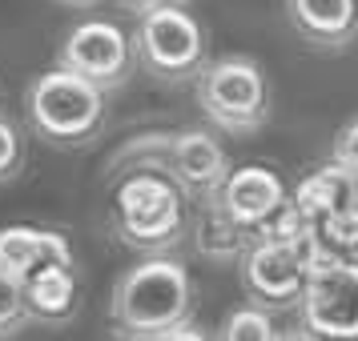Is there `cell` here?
<instances>
[{
    "label": "cell",
    "mask_w": 358,
    "mask_h": 341,
    "mask_svg": "<svg viewBox=\"0 0 358 341\" xmlns=\"http://www.w3.org/2000/svg\"><path fill=\"white\" fill-rule=\"evenodd\" d=\"M109 321L117 338L201 341V329L194 325V281L185 265L169 253H145V261L129 265L113 285Z\"/></svg>",
    "instance_id": "cell-1"
},
{
    "label": "cell",
    "mask_w": 358,
    "mask_h": 341,
    "mask_svg": "<svg viewBox=\"0 0 358 341\" xmlns=\"http://www.w3.org/2000/svg\"><path fill=\"white\" fill-rule=\"evenodd\" d=\"M109 225L117 241L133 253H169L173 245L185 241L189 229L185 193L162 165L137 161L129 177L117 185Z\"/></svg>",
    "instance_id": "cell-2"
},
{
    "label": "cell",
    "mask_w": 358,
    "mask_h": 341,
    "mask_svg": "<svg viewBox=\"0 0 358 341\" xmlns=\"http://www.w3.org/2000/svg\"><path fill=\"white\" fill-rule=\"evenodd\" d=\"M109 93L69 68L41 73L24 93V113L33 132L52 149L93 145L109 121Z\"/></svg>",
    "instance_id": "cell-3"
},
{
    "label": "cell",
    "mask_w": 358,
    "mask_h": 341,
    "mask_svg": "<svg viewBox=\"0 0 358 341\" xmlns=\"http://www.w3.org/2000/svg\"><path fill=\"white\" fill-rule=\"evenodd\" d=\"M133 40V61L141 73H149L162 84H185L210 61L206 29L194 13H185L173 0H162L157 8H149L137 17V29L129 33Z\"/></svg>",
    "instance_id": "cell-4"
},
{
    "label": "cell",
    "mask_w": 358,
    "mask_h": 341,
    "mask_svg": "<svg viewBox=\"0 0 358 341\" xmlns=\"http://www.w3.org/2000/svg\"><path fill=\"white\" fill-rule=\"evenodd\" d=\"M197 81V105L213 129L229 137H254L270 121V84L254 56L206 61Z\"/></svg>",
    "instance_id": "cell-5"
},
{
    "label": "cell",
    "mask_w": 358,
    "mask_h": 341,
    "mask_svg": "<svg viewBox=\"0 0 358 341\" xmlns=\"http://www.w3.org/2000/svg\"><path fill=\"white\" fill-rule=\"evenodd\" d=\"M298 321L306 338H358V261L322 253L310 265L298 293Z\"/></svg>",
    "instance_id": "cell-6"
},
{
    "label": "cell",
    "mask_w": 358,
    "mask_h": 341,
    "mask_svg": "<svg viewBox=\"0 0 358 341\" xmlns=\"http://www.w3.org/2000/svg\"><path fill=\"white\" fill-rule=\"evenodd\" d=\"M57 68H69L85 77L89 84H97L105 93L113 89H125L129 77L137 73V61H133V40L129 33L113 24V20H81L73 24L57 49Z\"/></svg>",
    "instance_id": "cell-7"
},
{
    "label": "cell",
    "mask_w": 358,
    "mask_h": 341,
    "mask_svg": "<svg viewBox=\"0 0 358 341\" xmlns=\"http://www.w3.org/2000/svg\"><path fill=\"white\" fill-rule=\"evenodd\" d=\"M213 201L254 241V237H266L270 225L278 221V213L290 205V189L270 165H242V169L226 173V181L213 189Z\"/></svg>",
    "instance_id": "cell-8"
},
{
    "label": "cell",
    "mask_w": 358,
    "mask_h": 341,
    "mask_svg": "<svg viewBox=\"0 0 358 341\" xmlns=\"http://www.w3.org/2000/svg\"><path fill=\"white\" fill-rule=\"evenodd\" d=\"M245 297L262 309H290L306 281V265L294 257V249L282 237H254L238 257Z\"/></svg>",
    "instance_id": "cell-9"
},
{
    "label": "cell",
    "mask_w": 358,
    "mask_h": 341,
    "mask_svg": "<svg viewBox=\"0 0 358 341\" xmlns=\"http://www.w3.org/2000/svg\"><path fill=\"white\" fill-rule=\"evenodd\" d=\"M153 161L162 165L169 177L181 185L185 197H213V189L226 181L229 157L222 141L206 129H181L173 137H157V153Z\"/></svg>",
    "instance_id": "cell-10"
},
{
    "label": "cell",
    "mask_w": 358,
    "mask_h": 341,
    "mask_svg": "<svg viewBox=\"0 0 358 341\" xmlns=\"http://www.w3.org/2000/svg\"><path fill=\"white\" fill-rule=\"evenodd\" d=\"M286 20L310 49L342 52L358 36V0H286Z\"/></svg>",
    "instance_id": "cell-11"
},
{
    "label": "cell",
    "mask_w": 358,
    "mask_h": 341,
    "mask_svg": "<svg viewBox=\"0 0 358 341\" xmlns=\"http://www.w3.org/2000/svg\"><path fill=\"white\" fill-rule=\"evenodd\" d=\"M41 265H73V245L36 225H4L0 229V269L29 277Z\"/></svg>",
    "instance_id": "cell-12"
},
{
    "label": "cell",
    "mask_w": 358,
    "mask_h": 341,
    "mask_svg": "<svg viewBox=\"0 0 358 341\" xmlns=\"http://www.w3.org/2000/svg\"><path fill=\"white\" fill-rule=\"evenodd\" d=\"M24 309L29 321L41 325H69L77 317V277L73 265H41L24 277Z\"/></svg>",
    "instance_id": "cell-13"
},
{
    "label": "cell",
    "mask_w": 358,
    "mask_h": 341,
    "mask_svg": "<svg viewBox=\"0 0 358 341\" xmlns=\"http://www.w3.org/2000/svg\"><path fill=\"white\" fill-rule=\"evenodd\" d=\"M185 233L194 237V249L210 265H238V257H242L245 245H250V233L234 217H226L213 197H201L197 201V213H194V221H189Z\"/></svg>",
    "instance_id": "cell-14"
},
{
    "label": "cell",
    "mask_w": 358,
    "mask_h": 341,
    "mask_svg": "<svg viewBox=\"0 0 358 341\" xmlns=\"http://www.w3.org/2000/svg\"><path fill=\"white\" fill-rule=\"evenodd\" d=\"M290 205L310 221H322L326 213L358 205V181L350 173H342L334 161H326L318 173H310L298 189L290 193Z\"/></svg>",
    "instance_id": "cell-15"
},
{
    "label": "cell",
    "mask_w": 358,
    "mask_h": 341,
    "mask_svg": "<svg viewBox=\"0 0 358 341\" xmlns=\"http://www.w3.org/2000/svg\"><path fill=\"white\" fill-rule=\"evenodd\" d=\"M314 229H318V241H322L326 253L358 261V205L326 213L322 221H314Z\"/></svg>",
    "instance_id": "cell-16"
},
{
    "label": "cell",
    "mask_w": 358,
    "mask_h": 341,
    "mask_svg": "<svg viewBox=\"0 0 358 341\" xmlns=\"http://www.w3.org/2000/svg\"><path fill=\"white\" fill-rule=\"evenodd\" d=\"M217 338H226V341H270V338H278V329H274L270 309H262V305L250 301V305L226 313V321H222V329H217Z\"/></svg>",
    "instance_id": "cell-17"
},
{
    "label": "cell",
    "mask_w": 358,
    "mask_h": 341,
    "mask_svg": "<svg viewBox=\"0 0 358 341\" xmlns=\"http://www.w3.org/2000/svg\"><path fill=\"white\" fill-rule=\"evenodd\" d=\"M29 325V309H24V277L0 269V338H17Z\"/></svg>",
    "instance_id": "cell-18"
},
{
    "label": "cell",
    "mask_w": 358,
    "mask_h": 341,
    "mask_svg": "<svg viewBox=\"0 0 358 341\" xmlns=\"http://www.w3.org/2000/svg\"><path fill=\"white\" fill-rule=\"evenodd\" d=\"M20 165H24V141H20V129L8 121V116H0V185L17 177Z\"/></svg>",
    "instance_id": "cell-19"
},
{
    "label": "cell",
    "mask_w": 358,
    "mask_h": 341,
    "mask_svg": "<svg viewBox=\"0 0 358 341\" xmlns=\"http://www.w3.org/2000/svg\"><path fill=\"white\" fill-rule=\"evenodd\" d=\"M330 161L338 165L342 173H350L358 181V116L355 121H346L334 137V145H330Z\"/></svg>",
    "instance_id": "cell-20"
},
{
    "label": "cell",
    "mask_w": 358,
    "mask_h": 341,
    "mask_svg": "<svg viewBox=\"0 0 358 341\" xmlns=\"http://www.w3.org/2000/svg\"><path fill=\"white\" fill-rule=\"evenodd\" d=\"M113 4L125 13V17H141V13H149V8H157L162 0H113Z\"/></svg>",
    "instance_id": "cell-21"
},
{
    "label": "cell",
    "mask_w": 358,
    "mask_h": 341,
    "mask_svg": "<svg viewBox=\"0 0 358 341\" xmlns=\"http://www.w3.org/2000/svg\"><path fill=\"white\" fill-rule=\"evenodd\" d=\"M61 4H73V8H89V4H97V0H61Z\"/></svg>",
    "instance_id": "cell-22"
},
{
    "label": "cell",
    "mask_w": 358,
    "mask_h": 341,
    "mask_svg": "<svg viewBox=\"0 0 358 341\" xmlns=\"http://www.w3.org/2000/svg\"><path fill=\"white\" fill-rule=\"evenodd\" d=\"M173 4H185V0H173Z\"/></svg>",
    "instance_id": "cell-23"
}]
</instances>
